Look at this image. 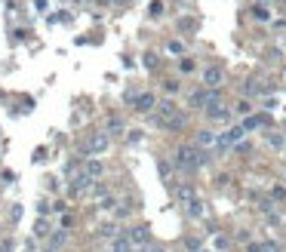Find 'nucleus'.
<instances>
[{"mask_svg": "<svg viewBox=\"0 0 286 252\" xmlns=\"http://www.w3.org/2000/svg\"><path fill=\"white\" fill-rule=\"evenodd\" d=\"M206 163H209V154H206L203 148H197V145H178L175 154H172V166H175L178 172H185V175L197 172V169L206 166Z\"/></svg>", "mask_w": 286, "mask_h": 252, "instance_id": "f257e3e1", "label": "nucleus"}, {"mask_svg": "<svg viewBox=\"0 0 286 252\" xmlns=\"http://www.w3.org/2000/svg\"><path fill=\"white\" fill-rule=\"evenodd\" d=\"M234 111H237V114H243V117H249V114H253V105H249V102H237Z\"/></svg>", "mask_w": 286, "mask_h": 252, "instance_id": "a878e982", "label": "nucleus"}, {"mask_svg": "<svg viewBox=\"0 0 286 252\" xmlns=\"http://www.w3.org/2000/svg\"><path fill=\"white\" fill-rule=\"evenodd\" d=\"M93 185H96V182H93V178H89V175H86V172H83V169L77 166L74 172H71V182H68V191L74 194V197H80V194H93Z\"/></svg>", "mask_w": 286, "mask_h": 252, "instance_id": "39448f33", "label": "nucleus"}, {"mask_svg": "<svg viewBox=\"0 0 286 252\" xmlns=\"http://www.w3.org/2000/svg\"><path fill=\"white\" fill-rule=\"evenodd\" d=\"M99 237H102V240H111V243H114V240L120 237V228H117V225H102V228H99Z\"/></svg>", "mask_w": 286, "mask_h": 252, "instance_id": "dca6fc26", "label": "nucleus"}, {"mask_svg": "<svg viewBox=\"0 0 286 252\" xmlns=\"http://www.w3.org/2000/svg\"><path fill=\"white\" fill-rule=\"evenodd\" d=\"M166 52H172V56H182V52H185V43H182V40H169V43H166Z\"/></svg>", "mask_w": 286, "mask_h": 252, "instance_id": "412c9836", "label": "nucleus"}, {"mask_svg": "<svg viewBox=\"0 0 286 252\" xmlns=\"http://www.w3.org/2000/svg\"><path fill=\"white\" fill-rule=\"evenodd\" d=\"M71 225H74V219H71V215H62V231H68Z\"/></svg>", "mask_w": 286, "mask_h": 252, "instance_id": "f704fd0d", "label": "nucleus"}, {"mask_svg": "<svg viewBox=\"0 0 286 252\" xmlns=\"http://www.w3.org/2000/svg\"><path fill=\"white\" fill-rule=\"evenodd\" d=\"M96 206H99V212H114V209H117V197H114V194H108V197H102Z\"/></svg>", "mask_w": 286, "mask_h": 252, "instance_id": "a211bd4d", "label": "nucleus"}, {"mask_svg": "<svg viewBox=\"0 0 286 252\" xmlns=\"http://www.w3.org/2000/svg\"><path fill=\"white\" fill-rule=\"evenodd\" d=\"M243 135H246V129H243V126H231V129H225V132L219 135V151H228V148L240 145V141H243Z\"/></svg>", "mask_w": 286, "mask_h": 252, "instance_id": "0eeeda50", "label": "nucleus"}, {"mask_svg": "<svg viewBox=\"0 0 286 252\" xmlns=\"http://www.w3.org/2000/svg\"><path fill=\"white\" fill-rule=\"evenodd\" d=\"M268 93V86H262V80H246L243 83V96H262Z\"/></svg>", "mask_w": 286, "mask_h": 252, "instance_id": "2eb2a0df", "label": "nucleus"}, {"mask_svg": "<svg viewBox=\"0 0 286 252\" xmlns=\"http://www.w3.org/2000/svg\"><path fill=\"white\" fill-rule=\"evenodd\" d=\"M117 132H123V120L120 117H111L108 120V135H117Z\"/></svg>", "mask_w": 286, "mask_h": 252, "instance_id": "aec40b11", "label": "nucleus"}, {"mask_svg": "<svg viewBox=\"0 0 286 252\" xmlns=\"http://www.w3.org/2000/svg\"><path fill=\"white\" fill-rule=\"evenodd\" d=\"M206 117L216 120V123H228V120H231V111H228L225 105H219V108H212V111H206Z\"/></svg>", "mask_w": 286, "mask_h": 252, "instance_id": "4468645a", "label": "nucleus"}, {"mask_svg": "<svg viewBox=\"0 0 286 252\" xmlns=\"http://www.w3.org/2000/svg\"><path fill=\"white\" fill-rule=\"evenodd\" d=\"M172 194H175V200L182 203V206H191L194 200H197V191H194V185H188V182L175 185V188H172Z\"/></svg>", "mask_w": 286, "mask_h": 252, "instance_id": "9d476101", "label": "nucleus"}, {"mask_svg": "<svg viewBox=\"0 0 286 252\" xmlns=\"http://www.w3.org/2000/svg\"><path fill=\"white\" fill-rule=\"evenodd\" d=\"M178 68H182L185 74H188V71H194V62H191V59H182V65H178Z\"/></svg>", "mask_w": 286, "mask_h": 252, "instance_id": "2f4dec72", "label": "nucleus"}, {"mask_svg": "<svg viewBox=\"0 0 286 252\" xmlns=\"http://www.w3.org/2000/svg\"><path fill=\"white\" fill-rule=\"evenodd\" d=\"M151 15H154V19L163 15V3H160V0H154V3H151Z\"/></svg>", "mask_w": 286, "mask_h": 252, "instance_id": "cd10ccee", "label": "nucleus"}, {"mask_svg": "<svg viewBox=\"0 0 286 252\" xmlns=\"http://www.w3.org/2000/svg\"><path fill=\"white\" fill-rule=\"evenodd\" d=\"M222 80H225V71H222L219 65H206V68H203V86H206V89H219Z\"/></svg>", "mask_w": 286, "mask_h": 252, "instance_id": "1a4fd4ad", "label": "nucleus"}, {"mask_svg": "<svg viewBox=\"0 0 286 252\" xmlns=\"http://www.w3.org/2000/svg\"><path fill=\"white\" fill-rule=\"evenodd\" d=\"M127 102L136 108L139 114H151V111H157V105H160L154 93H130V96H127Z\"/></svg>", "mask_w": 286, "mask_h": 252, "instance_id": "20e7f679", "label": "nucleus"}, {"mask_svg": "<svg viewBox=\"0 0 286 252\" xmlns=\"http://www.w3.org/2000/svg\"><path fill=\"white\" fill-rule=\"evenodd\" d=\"M222 105V93L219 89H194L191 93V108H203V111H212V108Z\"/></svg>", "mask_w": 286, "mask_h": 252, "instance_id": "7ed1b4c3", "label": "nucleus"}, {"mask_svg": "<svg viewBox=\"0 0 286 252\" xmlns=\"http://www.w3.org/2000/svg\"><path fill=\"white\" fill-rule=\"evenodd\" d=\"M34 231H37V237H46V234H49L52 228L46 225V219H37V228H34Z\"/></svg>", "mask_w": 286, "mask_h": 252, "instance_id": "b1692460", "label": "nucleus"}, {"mask_svg": "<svg viewBox=\"0 0 286 252\" xmlns=\"http://www.w3.org/2000/svg\"><path fill=\"white\" fill-rule=\"evenodd\" d=\"M111 145V135L108 132H93L83 145H80V154H105Z\"/></svg>", "mask_w": 286, "mask_h": 252, "instance_id": "423d86ee", "label": "nucleus"}, {"mask_svg": "<svg viewBox=\"0 0 286 252\" xmlns=\"http://www.w3.org/2000/svg\"><path fill=\"white\" fill-rule=\"evenodd\" d=\"M80 169H83L89 178H93V182H99L102 172H105V166H102V160H99V157H86L83 163H80Z\"/></svg>", "mask_w": 286, "mask_h": 252, "instance_id": "9b49d317", "label": "nucleus"}, {"mask_svg": "<svg viewBox=\"0 0 286 252\" xmlns=\"http://www.w3.org/2000/svg\"><path fill=\"white\" fill-rule=\"evenodd\" d=\"M246 252H262V243H246Z\"/></svg>", "mask_w": 286, "mask_h": 252, "instance_id": "c9c22d12", "label": "nucleus"}, {"mask_svg": "<svg viewBox=\"0 0 286 252\" xmlns=\"http://www.w3.org/2000/svg\"><path fill=\"white\" fill-rule=\"evenodd\" d=\"M194 145H197V148H219V135L216 132H212V129H200L197 132V141H194Z\"/></svg>", "mask_w": 286, "mask_h": 252, "instance_id": "f8f14e48", "label": "nucleus"}, {"mask_svg": "<svg viewBox=\"0 0 286 252\" xmlns=\"http://www.w3.org/2000/svg\"><path fill=\"white\" fill-rule=\"evenodd\" d=\"M283 197H286V188L274 185V188H271V200H283Z\"/></svg>", "mask_w": 286, "mask_h": 252, "instance_id": "bb28decb", "label": "nucleus"}, {"mask_svg": "<svg viewBox=\"0 0 286 252\" xmlns=\"http://www.w3.org/2000/svg\"><path fill=\"white\" fill-rule=\"evenodd\" d=\"M253 15H256L259 22H268V19H271V12H268V6H262V3H259V6H253Z\"/></svg>", "mask_w": 286, "mask_h": 252, "instance_id": "4be33fe9", "label": "nucleus"}, {"mask_svg": "<svg viewBox=\"0 0 286 252\" xmlns=\"http://www.w3.org/2000/svg\"><path fill=\"white\" fill-rule=\"evenodd\" d=\"M185 252H209V249H206V246H200L197 240H188V243H185Z\"/></svg>", "mask_w": 286, "mask_h": 252, "instance_id": "393cba45", "label": "nucleus"}, {"mask_svg": "<svg viewBox=\"0 0 286 252\" xmlns=\"http://www.w3.org/2000/svg\"><path fill=\"white\" fill-rule=\"evenodd\" d=\"M265 123H268V120H265L262 114H249V117H243V123H240V126H243L246 132H253V129H259V126H265Z\"/></svg>", "mask_w": 286, "mask_h": 252, "instance_id": "ddd939ff", "label": "nucleus"}, {"mask_svg": "<svg viewBox=\"0 0 286 252\" xmlns=\"http://www.w3.org/2000/svg\"><path fill=\"white\" fill-rule=\"evenodd\" d=\"M163 89H166V93H178V80H166Z\"/></svg>", "mask_w": 286, "mask_h": 252, "instance_id": "7c9ffc66", "label": "nucleus"}, {"mask_svg": "<svg viewBox=\"0 0 286 252\" xmlns=\"http://www.w3.org/2000/svg\"><path fill=\"white\" fill-rule=\"evenodd\" d=\"M160 175L169 178V163H166V160H160Z\"/></svg>", "mask_w": 286, "mask_h": 252, "instance_id": "473e14b6", "label": "nucleus"}, {"mask_svg": "<svg viewBox=\"0 0 286 252\" xmlns=\"http://www.w3.org/2000/svg\"><path fill=\"white\" fill-rule=\"evenodd\" d=\"M127 240H130L136 249H145V246L151 243V228H148V225H136V228H130V231H127Z\"/></svg>", "mask_w": 286, "mask_h": 252, "instance_id": "6e6552de", "label": "nucleus"}, {"mask_svg": "<svg viewBox=\"0 0 286 252\" xmlns=\"http://www.w3.org/2000/svg\"><path fill=\"white\" fill-rule=\"evenodd\" d=\"M145 252H166L163 246H145Z\"/></svg>", "mask_w": 286, "mask_h": 252, "instance_id": "e433bc0d", "label": "nucleus"}, {"mask_svg": "<svg viewBox=\"0 0 286 252\" xmlns=\"http://www.w3.org/2000/svg\"><path fill=\"white\" fill-rule=\"evenodd\" d=\"M268 141H271L274 148H283V135H277V132H268Z\"/></svg>", "mask_w": 286, "mask_h": 252, "instance_id": "c85d7f7f", "label": "nucleus"}, {"mask_svg": "<svg viewBox=\"0 0 286 252\" xmlns=\"http://www.w3.org/2000/svg\"><path fill=\"white\" fill-rule=\"evenodd\" d=\"M185 212L191 215V219H203V215H206V203L203 200H194L191 206H185Z\"/></svg>", "mask_w": 286, "mask_h": 252, "instance_id": "f3484780", "label": "nucleus"}, {"mask_svg": "<svg viewBox=\"0 0 286 252\" xmlns=\"http://www.w3.org/2000/svg\"><path fill=\"white\" fill-rule=\"evenodd\" d=\"M262 252H283V246H280L277 240H265V243H262Z\"/></svg>", "mask_w": 286, "mask_h": 252, "instance_id": "5701e85b", "label": "nucleus"}, {"mask_svg": "<svg viewBox=\"0 0 286 252\" xmlns=\"http://www.w3.org/2000/svg\"><path fill=\"white\" fill-rule=\"evenodd\" d=\"M151 120H154L157 126H163V129H169V132L185 129V123H188V117H185L182 111H178V105H175L172 99H163V102H160Z\"/></svg>", "mask_w": 286, "mask_h": 252, "instance_id": "f03ea898", "label": "nucleus"}, {"mask_svg": "<svg viewBox=\"0 0 286 252\" xmlns=\"http://www.w3.org/2000/svg\"><path fill=\"white\" fill-rule=\"evenodd\" d=\"M142 59H145V68H157V56H154V52H145Z\"/></svg>", "mask_w": 286, "mask_h": 252, "instance_id": "c756f323", "label": "nucleus"}, {"mask_svg": "<svg viewBox=\"0 0 286 252\" xmlns=\"http://www.w3.org/2000/svg\"><path fill=\"white\" fill-rule=\"evenodd\" d=\"M216 249H228V237H222V234H219V237H216Z\"/></svg>", "mask_w": 286, "mask_h": 252, "instance_id": "72a5a7b5", "label": "nucleus"}, {"mask_svg": "<svg viewBox=\"0 0 286 252\" xmlns=\"http://www.w3.org/2000/svg\"><path fill=\"white\" fill-rule=\"evenodd\" d=\"M65 240H68V234H65L62 228L49 234V246H52V249H59V246H65Z\"/></svg>", "mask_w": 286, "mask_h": 252, "instance_id": "6ab92c4d", "label": "nucleus"}]
</instances>
